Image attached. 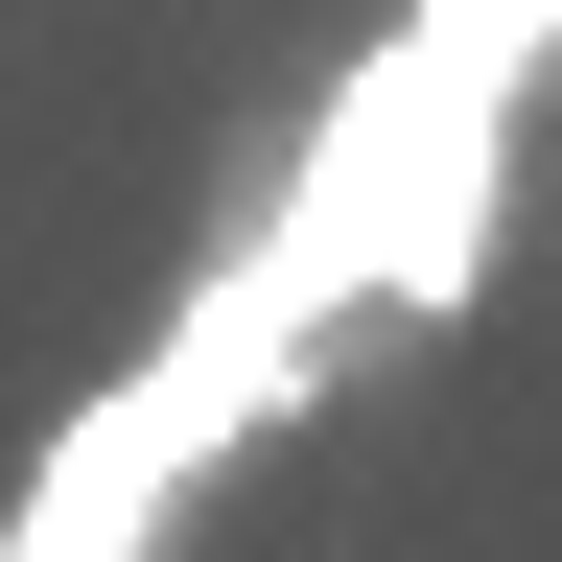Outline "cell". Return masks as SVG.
<instances>
[{
    "instance_id": "cell-1",
    "label": "cell",
    "mask_w": 562,
    "mask_h": 562,
    "mask_svg": "<svg viewBox=\"0 0 562 562\" xmlns=\"http://www.w3.org/2000/svg\"><path fill=\"white\" fill-rule=\"evenodd\" d=\"M516 70H539V24L375 47V70L328 94L305 188H281L258 235L211 258V305L140 351V375L70 422L47 469H24L0 562H140V539L188 516V469L235 446V422H281V398H305V351H328L351 305H469V258H492V165H516Z\"/></svg>"
}]
</instances>
